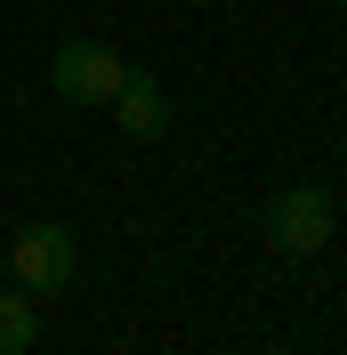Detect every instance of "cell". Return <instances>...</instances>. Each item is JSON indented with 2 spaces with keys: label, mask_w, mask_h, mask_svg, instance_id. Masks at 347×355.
Returning <instances> with one entry per match:
<instances>
[{
  "label": "cell",
  "mask_w": 347,
  "mask_h": 355,
  "mask_svg": "<svg viewBox=\"0 0 347 355\" xmlns=\"http://www.w3.org/2000/svg\"><path fill=\"white\" fill-rule=\"evenodd\" d=\"M0 275H8V250H0Z\"/></svg>",
  "instance_id": "6"
},
{
  "label": "cell",
  "mask_w": 347,
  "mask_h": 355,
  "mask_svg": "<svg viewBox=\"0 0 347 355\" xmlns=\"http://www.w3.org/2000/svg\"><path fill=\"white\" fill-rule=\"evenodd\" d=\"M331 226H339V202L331 186H275L259 202V234L282 250V259H315L331 243Z\"/></svg>",
  "instance_id": "1"
},
{
  "label": "cell",
  "mask_w": 347,
  "mask_h": 355,
  "mask_svg": "<svg viewBox=\"0 0 347 355\" xmlns=\"http://www.w3.org/2000/svg\"><path fill=\"white\" fill-rule=\"evenodd\" d=\"M121 73H130V57L105 49V41H65L57 57H49V89H57L65 105H113Z\"/></svg>",
  "instance_id": "2"
},
{
  "label": "cell",
  "mask_w": 347,
  "mask_h": 355,
  "mask_svg": "<svg viewBox=\"0 0 347 355\" xmlns=\"http://www.w3.org/2000/svg\"><path fill=\"white\" fill-rule=\"evenodd\" d=\"M73 266H81V250H73V234L65 226H24L17 243H8V275H17L24 291H33V299H57V291L73 283Z\"/></svg>",
  "instance_id": "3"
},
{
  "label": "cell",
  "mask_w": 347,
  "mask_h": 355,
  "mask_svg": "<svg viewBox=\"0 0 347 355\" xmlns=\"http://www.w3.org/2000/svg\"><path fill=\"white\" fill-rule=\"evenodd\" d=\"M41 347V299L33 291H0V355H33Z\"/></svg>",
  "instance_id": "5"
},
{
  "label": "cell",
  "mask_w": 347,
  "mask_h": 355,
  "mask_svg": "<svg viewBox=\"0 0 347 355\" xmlns=\"http://www.w3.org/2000/svg\"><path fill=\"white\" fill-rule=\"evenodd\" d=\"M339 65H347V49H339Z\"/></svg>",
  "instance_id": "7"
},
{
  "label": "cell",
  "mask_w": 347,
  "mask_h": 355,
  "mask_svg": "<svg viewBox=\"0 0 347 355\" xmlns=\"http://www.w3.org/2000/svg\"><path fill=\"white\" fill-rule=\"evenodd\" d=\"M113 121H121L137 146L170 130V97H162V81H153L146 65H130V73H121V89H113Z\"/></svg>",
  "instance_id": "4"
}]
</instances>
